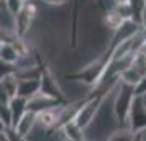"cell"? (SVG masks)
<instances>
[{
	"label": "cell",
	"instance_id": "e0dca14e",
	"mask_svg": "<svg viewBox=\"0 0 146 141\" xmlns=\"http://www.w3.org/2000/svg\"><path fill=\"white\" fill-rule=\"evenodd\" d=\"M62 141H72V140H62Z\"/></svg>",
	"mask_w": 146,
	"mask_h": 141
},
{
	"label": "cell",
	"instance_id": "7c38bea8",
	"mask_svg": "<svg viewBox=\"0 0 146 141\" xmlns=\"http://www.w3.org/2000/svg\"><path fill=\"white\" fill-rule=\"evenodd\" d=\"M15 72H17L15 64H8V62L0 59V79H3V77H7L10 74H15Z\"/></svg>",
	"mask_w": 146,
	"mask_h": 141
},
{
	"label": "cell",
	"instance_id": "30bf717a",
	"mask_svg": "<svg viewBox=\"0 0 146 141\" xmlns=\"http://www.w3.org/2000/svg\"><path fill=\"white\" fill-rule=\"evenodd\" d=\"M135 138H136V134L131 133L126 126H123V128L115 130L105 141H135Z\"/></svg>",
	"mask_w": 146,
	"mask_h": 141
},
{
	"label": "cell",
	"instance_id": "9c48e42d",
	"mask_svg": "<svg viewBox=\"0 0 146 141\" xmlns=\"http://www.w3.org/2000/svg\"><path fill=\"white\" fill-rule=\"evenodd\" d=\"M61 131H62L64 140H72V141H84L86 140V136H84V130L79 128L74 121L67 123L64 128H61Z\"/></svg>",
	"mask_w": 146,
	"mask_h": 141
},
{
	"label": "cell",
	"instance_id": "8fae6325",
	"mask_svg": "<svg viewBox=\"0 0 146 141\" xmlns=\"http://www.w3.org/2000/svg\"><path fill=\"white\" fill-rule=\"evenodd\" d=\"M3 3H5V8L12 15H17L23 8V5H25L23 0H3Z\"/></svg>",
	"mask_w": 146,
	"mask_h": 141
},
{
	"label": "cell",
	"instance_id": "ba28073f",
	"mask_svg": "<svg viewBox=\"0 0 146 141\" xmlns=\"http://www.w3.org/2000/svg\"><path fill=\"white\" fill-rule=\"evenodd\" d=\"M17 89H18V77L15 74H10L3 79H0V90L7 94L10 99L17 97Z\"/></svg>",
	"mask_w": 146,
	"mask_h": 141
},
{
	"label": "cell",
	"instance_id": "4fadbf2b",
	"mask_svg": "<svg viewBox=\"0 0 146 141\" xmlns=\"http://www.w3.org/2000/svg\"><path fill=\"white\" fill-rule=\"evenodd\" d=\"M0 141H7V134H5V131H0Z\"/></svg>",
	"mask_w": 146,
	"mask_h": 141
},
{
	"label": "cell",
	"instance_id": "5b68a950",
	"mask_svg": "<svg viewBox=\"0 0 146 141\" xmlns=\"http://www.w3.org/2000/svg\"><path fill=\"white\" fill-rule=\"evenodd\" d=\"M41 77V75H40ZM40 77H23L18 79V89H17V95L23 97V99H31L33 95H36L41 89Z\"/></svg>",
	"mask_w": 146,
	"mask_h": 141
},
{
	"label": "cell",
	"instance_id": "8992f818",
	"mask_svg": "<svg viewBox=\"0 0 146 141\" xmlns=\"http://www.w3.org/2000/svg\"><path fill=\"white\" fill-rule=\"evenodd\" d=\"M35 126H36V113H33V112H27V113L18 120V123H17L12 130H13L20 138H27L28 134L33 131Z\"/></svg>",
	"mask_w": 146,
	"mask_h": 141
},
{
	"label": "cell",
	"instance_id": "277c9868",
	"mask_svg": "<svg viewBox=\"0 0 146 141\" xmlns=\"http://www.w3.org/2000/svg\"><path fill=\"white\" fill-rule=\"evenodd\" d=\"M62 102H58L51 99L49 95L43 94V92H38L36 95H33L31 99L27 100V108L28 112H33V113H40V112H44V110H49V108L59 107Z\"/></svg>",
	"mask_w": 146,
	"mask_h": 141
},
{
	"label": "cell",
	"instance_id": "9a60e30c",
	"mask_svg": "<svg viewBox=\"0 0 146 141\" xmlns=\"http://www.w3.org/2000/svg\"><path fill=\"white\" fill-rule=\"evenodd\" d=\"M2 8H5V3H3V0H0V10Z\"/></svg>",
	"mask_w": 146,
	"mask_h": 141
},
{
	"label": "cell",
	"instance_id": "7a4b0ae2",
	"mask_svg": "<svg viewBox=\"0 0 146 141\" xmlns=\"http://www.w3.org/2000/svg\"><path fill=\"white\" fill-rule=\"evenodd\" d=\"M125 126L135 134L146 131V105L143 102V97L135 95L130 112H128V117H126Z\"/></svg>",
	"mask_w": 146,
	"mask_h": 141
},
{
	"label": "cell",
	"instance_id": "2e32d148",
	"mask_svg": "<svg viewBox=\"0 0 146 141\" xmlns=\"http://www.w3.org/2000/svg\"><path fill=\"white\" fill-rule=\"evenodd\" d=\"M5 41H3V38H2V34H0V48H2V44H3Z\"/></svg>",
	"mask_w": 146,
	"mask_h": 141
},
{
	"label": "cell",
	"instance_id": "6da1fadb",
	"mask_svg": "<svg viewBox=\"0 0 146 141\" xmlns=\"http://www.w3.org/2000/svg\"><path fill=\"white\" fill-rule=\"evenodd\" d=\"M133 99H135V87L126 85L123 82H120L118 79V84H117V87H115L113 95H112V108H113V115H115L120 128L125 126L126 117H128Z\"/></svg>",
	"mask_w": 146,
	"mask_h": 141
},
{
	"label": "cell",
	"instance_id": "ac0fdd59",
	"mask_svg": "<svg viewBox=\"0 0 146 141\" xmlns=\"http://www.w3.org/2000/svg\"><path fill=\"white\" fill-rule=\"evenodd\" d=\"M23 2H25V3H27V2H28V0H23Z\"/></svg>",
	"mask_w": 146,
	"mask_h": 141
},
{
	"label": "cell",
	"instance_id": "52a82bcc",
	"mask_svg": "<svg viewBox=\"0 0 146 141\" xmlns=\"http://www.w3.org/2000/svg\"><path fill=\"white\" fill-rule=\"evenodd\" d=\"M28 112L27 108V99H23V97H13L12 100H10V115H12V126L13 128L17 123H18V120H20L23 115Z\"/></svg>",
	"mask_w": 146,
	"mask_h": 141
},
{
	"label": "cell",
	"instance_id": "5bb4252c",
	"mask_svg": "<svg viewBox=\"0 0 146 141\" xmlns=\"http://www.w3.org/2000/svg\"><path fill=\"white\" fill-rule=\"evenodd\" d=\"M5 130H7V126L3 125V121L0 120V131H5Z\"/></svg>",
	"mask_w": 146,
	"mask_h": 141
},
{
	"label": "cell",
	"instance_id": "3957f363",
	"mask_svg": "<svg viewBox=\"0 0 146 141\" xmlns=\"http://www.w3.org/2000/svg\"><path fill=\"white\" fill-rule=\"evenodd\" d=\"M102 100H104V99H100V97H92V95H89L86 100L82 102L79 112H77L76 118H74V123L79 128L86 130V128L94 121V118H95V115H97V112H99V108H100Z\"/></svg>",
	"mask_w": 146,
	"mask_h": 141
}]
</instances>
